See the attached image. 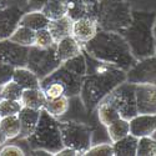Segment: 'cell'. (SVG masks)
<instances>
[{"mask_svg": "<svg viewBox=\"0 0 156 156\" xmlns=\"http://www.w3.org/2000/svg\"><path fill=\"white\" fill-rule=\"evenodd\" d=\"M83 50L91 58L127 71L136 64V59L119 33L98 30L96 35L83 45Z\"/></svg>", "mask_w": 156, "mask_h": 156, "instance_id": "2", "label": "cell"}, {"mask_svg": "<svg viewBox=\"0 0 156 156\" xmlns=\"http://www.w3.org/2000/svg\"><path fill=\"white\" fill-rule=\"evenodd\" d=\"M99 27L93 18H81L73 23V36L79 41L81 45L87 43L89 40L96 35Z\"/></svg>", "mask_w": 156, "mask_h": 156, "instance_id": "15", "label": "cell"}, {"mask_svg": "<svg viewBox=\"0 0 156 156\" xmlns=\"http://www.w3.org/2000/svg\"><path fill=\"white\" fill-rule=\"evenodd\" d=\"M54 44H55V41L53 39V35L50 34L48 28H44V29H40V30L35 31L34 46L40 48V49H46V48L53 46Z\"/></svg>", "mask_w": 156, "mask_h": 156, "instance_id": "34", "label": "cell"}, {"mask_svg": "<svg viewBox=\"0 0 156 156\" xmlns=\"http://www.w3.org/2000/svg\"><path fill=\"white\" fill-rule=\"evenodd\" d=\"M29 46L11 41L10 39L0 40V64H8L14 68L27 66Z\"/></svg>", "mask_w": 156, "mask_h": 156, "instance_id": "11", "label": "cell"}, {"mask_svg": "<svg viewBox=\"0 0 156 156\" xmlns=\"http://www.w3.org/2000/svg\"><path fill=\"white\" fill-rule=\"evenodd\" d=\"M86 69H87L86 59L83 50V53L80 55L61 62L60 66L53 74H50L48 77L41 80L40 84L50 83V81H59L64 85L65 95L68 98L79 96L84 77L86 75Z\"/></svg>", "mask_w": 156, "mask_h": 156, "instance_id": "6", "label": "cell"}, {"mask_svg": "<svg viewBox=\"0 0 156 156\" xmlns=\"http://www.w3.org/2000/svg\"><path fill=\"white\" fill-rule=\"evenodd\" d=\"M69 3L68 0H48L41 8V11L49 20H56L68 15Z\"/></svg>", "mask_w": 156, "mask_h": 156, "instance_id": "23", "label": "cell"}, {"mask_svg": "<svg viewBox=\"0 0 156 156\" xmlns=\"http://www.w3.org/2000/svg\"><path fill=\"white\" fill-rule=\"evenodd\" d=\"M76 155H79V154H77L74 149H70V147H66V146H64L56 154V156H76Z\"/></svg>", "mask_w": 156, "mask_h": 156, "instance_id": "40", "label": "cell"}, {"mask_svg": "<svg viewBox=\"0 0 156 156\" xmlns=\"http://www.w3.org/2000/svg\"><path fill=\"white\" fill-rule=\"evenodd\" d=\"M104 99L109 101L111 105L118 110V112L120 114L122 119L130 120L139 114L137 105H136L135 84L124 81L119 86H116L112 91Z\"/></svg>", "mask_w": 156, "mask_h": 156, "instance_id": "9", "label": "cell"}, {"mask_svg": "<svg viewBox=\"0 0 156 156\" xmlns=\"http://www.w3.org/2000/svg\"><path fill=\"white\" fill-rule=\"evenodd\" d=\"M15 68L11 66L8 64H0V91H2V87L9 83L10 80H12V74H14ZM0 100H2V95H0Z\"/></svg>", "mask_w": 156, "mask_h": 156, "instance_id": "36", "label": "cell"}, {"mask_svg": "<svg viewBox=\"0 0 156 156\" xmlns=\"http://www.w3.org/2000/svg\"><path fill=\"white\" fill-rule=\"evenodd\" d=\"M55 46H56L58 58L61 62L73 59L83 53V45L73 35L61 39L60 41L55 43Z\"/></svg>", "mask_w": 156, "mask_h": 156, "instance_id": "17", "label": "cell"}, {"mask_svg": "<svg viewBox=\"0 0 156 156\" xmlns=\"http://www.w3.org/2000/svg\"><path fill=\"white\" fill-rule=\"evenodd\" d=\"M9 140H8V137H6V135L4 134V131L2 130V127H0V149H2L6 142H8Z\"/></svg>", "mask_w": 156, "mask_h": 156, "instance_id": "42", "label": "cell"}, {"mask_svg": "<svg viewBox=\"0 0 156 156\" xmlns=\"http://www.w3.org/2000/svg\"><path fill=\"white\" fill-rule=\"evenodd\" d=\"M34 37H35V31L27 28V27H23V25H19L16 28V30L10 35V40L14 41L16 44L24 45V46H33L34 45Z\"/></svg>", "mask_w": 156, "mask_h": 156, "instance_id": "28", "label": "cell"}, {"mask_svg": "<svg viewBox=\"0 0 156 156\" xmlns=\"http://www.w3.org/2000/svg\"><path fill=\"white\" fill-rule=\"evenodd\" d=\"M23 155H25V152L21 149V146L12 141H8L0 149V156H23Z\"/></svg>", "mask_w": 156, "mask_h": 156, "instance_id": "35", "label": "cell"}, {"mask_svg": "<svg viewBox=\"0 0 156 156\" xmlns=\"http://www.w3.org/2000/svg\"><path fill=\"white\" fill-rule=\"evenodd\" d=\"M60 65L61 61L58 58L55 44L46 49H40L34 45L29 48L27 68L30 69L40 79V81L53 74Z\"/></svg>", "mask_w": 156, "mask_h": 156, "instance_id": "8", "label": "cell"}, {"mask_svg": "<svg viewBox=\"0 0 156 156\" xmlns=\"http://www.w3.org/2000/svg\"><path fill=\"white\" fill-rule=\"evenodd\" d=\"M137 137L129 134L120 140L112 142L114 155L116 156H135L137 149Z\"/></svg>", "mask_w": 156, "mask_h": 156, "instance_id": "22", "label": "cell"}, {"mask_svg": "<svg viewBox=\"0 0 156 156\" xmlns=\"http://www.w3.org/2000/svg\"><path fill=\"white\" fill-rule=\"evenodd\" d=\"M154 36H155V43H156V20H155V25H154Z\"/></svg>", "mask_w": 156, "mask_h": 156, "instance_id": "43", "label": "cell"}, {"mask_svg": "<svg viewBox=\"0 0 156 156\" xmlns=\"http://www.w3.org/2000/svg\"><path fill=\"white\" fill-rule=\"evenodd\" d=\"M69 5L73 6H87L94 3V0H68Z\"/></svg>", "mask_w": 156, "mask_h": 156, "instance_id": "39", "label": "cell"}, {"mask_svg": "<svg viewBox=\"0 0 156 156\" xmlns=\"http://www.w3.org/2000/svg\"><path fill=\"white\" fill-rule=\"evenodd\" d=\"M69 108H70V98H68L66 95H62L56 99L46 100L44 105V110L48 111L50 115H53L58 120L66 115Z\"/></svg>", "mask_w": 156, "mask_h": 156, "instance_id": "24", "label": "cell"}, {"mask_svg": "<svg viewBox=\"0 0 156 156\" xmlns=\"http://www.w3.org/2000/svg\"><path fill=\"white\" fill-rule=\"evenodd\" d=\"M40 87L45 94L46 100L56 99L62 95H65V87L59 81H50V83H43L40 84Z\"/></svg>", "mask_w": 156, "mask_h": 156, "instance_id": "30", "label": "cell"}, {"mask_svg": "<svg viewBox=\"0 0 156 156\" xmlns=\"http://www.w3.org/2000/svg\"><path fill=\"white\" fill-rule=\"evenodd\" d=\"M131 15L127 0H95L94 19L100 30L121 34L129 27Z\"/></svg>", "mask_w": 156, "mask_h": 156, "instance_id": "4", "label": "cell"}, {"mask_svg": "<svg viewBox=\"0 0 156 156\" xmlns=\"http://www.w3.org/2000/svg\"><path fill=\"white\" fill-rule=\"evenodd\" d=\"M106 133H108V136H109L111 142H114L116 140H120L121 137L130 134L129 120L122 119V118L114 120L111 124H109L106 126Z\"/></svg>", "mask_w": 156, "mask_h": 156, "instance_id": "26", "label": "cell"}, {"mask_svg": "<svg viewBox=\"0 0 156 156\" xmlns=\"http://www.w3.org/2000/svg\"><path fill=\"white\" fill-rule=\"evenodd\" d=\"M139 114H156V85L135 84Z\"/></svg>", "mask_w": 156, "mask_h": 156, "instance_id": "12", "label": "cell"}, {"mask_svg": "<svg viewBox=\"0 0 156 156\" xmlns=\"http://www.w3.org/2000/svg\"><path fill=\"white\" fill-rule=\"evenodd\" d=\"M20 102L25 108L41 110V109H44V105L46 102V98H45V94L41 90V87L27 89L23 91Z\"/></svg>", "mask_w": 156, "mask_h": 156, "instance_id": "21", "label": "cell"}, {"mask_svg": "<svg viewBox=\"0 0 156 156\" xmlns=\"http://www.w3.org/2000/svg\"><path fill=\"white\" fill-rule=\"evenodd\" d=\"M84 54L87 69L79 99L87 112H94L104 98L108 96L116 86L126 81V71L114 65L99 61L85 51Z\"/></svg>", "mask_w": 156, "mask_h": 156, "instance_id": "1", "label": "cell"}, {"mask_svg": "<svg viewBox=\"0 0 156 156\" xmlns=\"http://www.w3.org/2000/svg\"><path fill=\"white\" fill-rule=\"evenodd\" d=\"M29 155H31V156H48V155H51L49 151H46V150H43V149H34V150H30V152H29Z\"/></svg>", "mask_w": 156, "mask_h": 156, "instance_id": "41", "label": "cell"}, {"mask_svg": "<svg viewBox=\"0 0 156 156\" xmlns=\"http://www.w3.org/2000/svg\"><path fill=\"white\" fill-rule=\"evenodd\" d=\"M126 81L131 84L156 85V54L137 60L134 66L126 71Z\"/></svg>", "mask_w": 156, "mask_h": 156, "instance_id": "10", "label": "cell"}, {"mask_svg": "<svg viewBox=\"0 0 156 156\" xmlns=\"http://www.w3.org/2000/svg\"><path fill=\"white\" fill-rule=\"evenodd\" d=\"M48 0H28V8L27 11L29 10H41V8L44 6V4Z\"/></svg>", "mask_w": 156, "mask_h": 156, "instance_id": "38", "label": "cell"}, {"mask_svg": "<svg viewBox=\"0 0 156 156\" xmlns=\"http://www.w3.org/2000/svg\"><path fill=\"white\" fill-rule=\"evenodd\" d=\"M24 10L16 6H8L0 9V40L9 39L10 35L19 27Z\"/></svg>", "mask_w": 156, "mask_h": 156, "instance_id": "13", "label": "cell"}, {"mask_svg": "<svg viewBox=\"0 0 156 156\" xmlns=\"http://www.w3.org/2000/svg\"><path fill=\"white\" fill-rule=\"evenodd\" d=\"M95 114L98 116V120L104 125V126H108L109 124H111L114 120L121 118L120 114L118 112V110H116L111 104L109 101H106L105 99H102L100 101V104L96 106L95 109Z\"/></svg>", "mask_w": 156, "mask_h": 156, "instance_id": "25", "label": "cell"}, {"mask_svg": "<svg viewBox=\"0 0 156 156\" xmlns=\"http://www.w3.org/2000/svg\"><path fill=\"white\" fill-rule=\"evenodd\" d=\"M21 108L23 105L19 100L2 99L0 100V118L10 116V115H18Z\"/></svg>", "mask_w": 156, "mask_h": 156, "instance_id": "32", "label": "cell"}, {"mask_svg": "<svg viewBox=\"0 0 156 156\" xmlns=\"http://www.w3.org/2000/svg\"><path fill=\"white\" fill-rule=\"evenodd\" d=\"M24 90L20 87V85H18L14 80H10L9 83H6L3 87L2 91H0V95H2V99H9V100H19L21 99Z\"/></svg>", "mask_w": 156, "mask_h": 156, "instance_id": "31", "label": "cell"}, {"mask_svg": "<svg viewBox=\"0 0 156 156\" xmlns=\"http://www.w3.org/2000/svg\"><path fill=\"white\" fill-rule=\"evenodd\" d=\"M40 111L41 110L30 109L25 106L21 108V110L18 114V118L20 121V135L18 137L27 139L34 133V130L39 122V119H40Z\"/></svg>", "mask_w": 156, "mask_h": 156, "instance_id": "16", "label": "cell"}, {"mask_svg": "<svg viewBox=\"0 0 156 156\" xmlns=\"http://www.w3.org/2000/svg\"><path fill=\"white\" fill-rule=\"evenodd\" d=\"M136 155L137 156H156V140L152 136L139 137Z\"/></svg>", "mask_w": 156, "mask_h": 156, "instance_id": "29", "label": "cell"}, {"mask_svg": "<svg viewBox=\"0 0 156 156\" xmlns=\"http://www.w3.org/2000/svg\"><path fill=\"white\" fill-rule=\"evenodd\" d=\"M12 80L18 85H20L23 90L40 87V79L27 66L15 68L14 74H12Z\"/></svg>", "mask_w": 156, "mask_h": 156, "instance_id": "20", "label": "cell"}, {"mask_svg": "<svg viewBox=\"0 0 156 156\" xmlns=\"http://www.w3.org/2000/svg\"><path fill=\"white\" fill-rule=\"evenodd\" d=\"M130 134L139 137L152 136L156 133V114H137L129 120Z\"/></svg>", "mask_w": 156, "mask_h": 156, "instance_id": "14", "label": "cell"}, {"mask_svg": "<svg viewBox=\"0 0 156 156\" xmlns=\"http://www.w3.org/2000/svg\"><path fill=\"white\" fill-rule=\"evenodd\" d=\"M73 23L74 21L68 15H65L60 19H56V20L49 21L48 29H49L50 34L53 35V39L55 43L60 41L61 39L70 36L73 34Z\"/></svg>", "mask_w": 156, "mask_h": 156, "instance_id": "18", "label": "cell"}, {"mask_svg": "<svg viewBox=\"0 0 156 156\" xmlns=\"http://www.w3.org/2000/svg\"><path fill=\"white\" fill-rule=\"evenodd\" d=\"M49 21L50 20L44 15V12L41 10H29L23 14L19 25L27 27L34 31H37L40 29L48 28Z\"/></svg>", "mask_w": 156, "mask_h": 156, "instance_id": "19", "label": "cell"}, {"mask_svg": "<svg viewBox=\"0 0 156 156\" xmlns=\"http://www.w3.org/2000/svg\"><path fill=\"white\" fill-rule=\"evenodd\" d=\"M155 20L156 11L133 10L131 21L121 33L136 60L156 54V43L154 36Z\"/></svg>", "mask_w": 156, "mask_h": 156, "instance_id": "3", "label": "cell"}, {"mask_svg": "<svg viewBox=\"0 0 156 156\" xmlns=\"http://www.w3.org/2000/svg\"><path fill=\"white\" fill-rule=\"evenodd\" d=\"M8 6H16L27 11L28 8V0H0V9L8 8Z\"/></svg>", "mask_w": 156, "mask_h": 156, "instance_id": "37", "label": "cell"}, {"mask_svg": "<svg viewBox=\"0 0 156 156\" xmlns=\"http://www.w3.org/2000/svg\"><path fill=\"white\" fill-rule=\"evenodd\" d=\"M86 156H114V149H112V142H99V144L91 145L87 151L84 154Z\"/></svg>", "mask_w": 156, "mask_h": 156, "instance_id": "33", "label": "cell"}, {"mask_svg": "<svg viewBox=\"0 0 156 156\" xmlns=\"http://www.w3.org/2000/svg\"><path fill=\"white\" fill-rule=\"evenodd\" d=\"M64 146L74 149L79 155H84L93 145V127L86 122L64 119L59 120Z\"/></svg>", "mask_w": 156, "mask_h": 156, "instance_id": "7", "label": "cell"}, {"mask_svg": "<svg viewBox=\"0 0 156 156\" xmlns=\"http://www.w3.org/2000/svg\"><path fill=\"white\" fill-rule=\"evenodd\" d=\"M0 127L6 135L8 140L16 139L20 135V121L18 115H10L0 118Z\"/></svg>", "mask_w": 156, "mask_h": 156, "instance_id": "27", "label": "cell"}, {"mask_svg": "<svg viewBox=\"0 0 156 156\" xmlns=\"http://www.w3.org/2000/svg\"><path fill=\"white\" fill-rule=\"evenodd\" d=\"M27 141L30 150L43 149L49 151L51 155H56L58 151L64 147L59 120L44 109H41L39 122L34 133L27 137Z\"/></svg>", "mask_w": 156, "mask_h": 156, "instance_id": "5", "label": "cell"}]
</instances>
